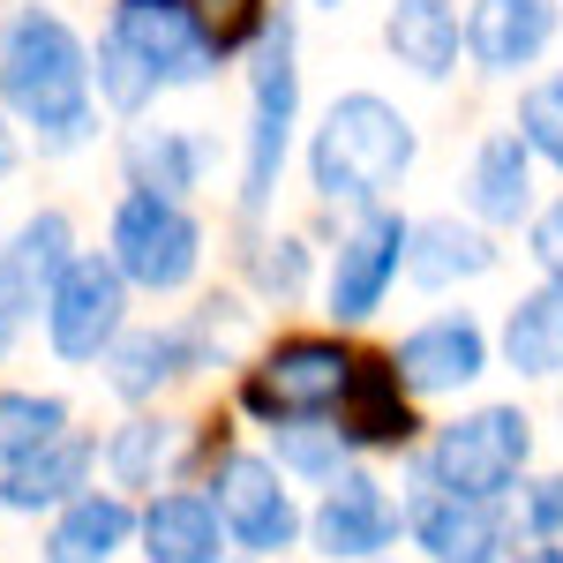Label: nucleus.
I'll return each mask as SVG.
<instances>
[{"label":"nucleus","instance_id":"obj_1","mask_svg":"<svg viewBox=\"0 0 563 563\" xmlns=\"http://www.w3.org/2000/svg\"><path fill=\"white\" fill-rule=\"evenodd\" d=\"M0 98L23 129L38 135V151H76L90 143V53L84 38L53 15V8H15L0 31Z\"/></svg>","mask_w":563,"mask_h":563},{"label":"nucleus","instance_id":"obj_2","mask_svg":"<svg viewBox=\"0 0 563 563\" xmlns=\"http://www.w3.org/2000/svg\"><path fill=\"white\" fill-rule=\"evenodd\" d=\"M421 158V129L390 106L384 90H339L308 135V188L323 203L376 211Z\"/></svg>","mask_w":563,"mask_h":563},{"label":"nucleus","instance_id":"obj_3","mask_svg":"<svg viewBox=\"0 0 563 563\" xmlns=\"http://www.w3.org/2000/svg\"><path fill=\"white\" fill-rule=\"evenodd\" d=\"M526 474H533V413L519 398H488L429 429L413 451V488L459 496V504H511Z\"/></svg>","mask_w":563,"mask_h":563},{"label":"nucleus","instance_id":"obj_4","mask_svg":"<svg viewBox=\"0 0 563 563\" xmlns=\"http://www.w3.org/2000/svg\"><path fill=\"white\" fill-rule=\"evenodd\" d=\"M294 121H301V23H294L286 0H271V23L256 38V68H249V151H241V211L249 218L271 211V196H278Z\"/></svg>","mask_w":563,"mask_h":563},{"label":"nucleus","instance_id":"obj_5","mask_svg":"<svg viewBox=\"0 0 563 563\" xmlns=\"http://www.w3.org/2000/svg\"><path fill=\"white\" fill-rule=\"evenodd\" d=\"M353 346L339 331H286L278 346L256 353V368H241V413L256 421H331L339 390H346Z\"/></svg>","mask_w":563,"mask_h":563},{"label":"nucleus","instance_id":"obj_6","mask_svg":"<svg viewBox=\"0 0 563 563\" xmlns=\"http://www.w3.org/2000/svg\"><path fill=\"white\" fill-rule=\"evenodd\" d=\"M406 241H413V218L398 211V203H376V211H361L339 233L331 271H323V316H331L339 339L361 331L390 301V286L406 278Z\"/></svg>","mask_w":563,"mask_h":563},{"label":"nucleus","instance_id":"obj_7","mask_svg":"<svg viewBox=\"0 0 563 563\" xmlns=\"http://www.w3.org/2000/svg\"><path fill=\"white\" fill-rule=\"evenodd\" d=\"M106 263L121 271V286H143V294H180L203 263V225L188 203H166V196H143L129 188L113 203V249Z\"/></svg>","mask_w":563,"mask_h":563},{"label":"nucleus","instance_id":"obj_8","mask_svg":"<svg viewBox=\"0 0 563 563\" xmlns=\"http://www.w3.org/2000/svg\"><path fill=\"white\" fill-rule=\"evenodd\" d=\"M211 511L225 526V541L241 549V556H263L278 563L294 541H301V496H294V481L278 474L263 451H225L211 466Z\"/></svg>","mask_w":563,"mask_h":563},{"label":"nucleus","instance_id":"obj_9","mask_svg":"<svg viewBox=\"0 0 563 563\" xmlns=\"http://www.w3.org/2000/svg\"><path fill=\"white\" fill-rule=\"evenodd\" d=\"M331 429H339V443H346L353 459H413L429 421H421V398L398 384L384 346H353L346 390L331 406Z\"/></svg>","mask_w":563,"mask_h":563},{"label":"nucleus","instance_id":"obj_10","mask_svg":"<svg viewBox=\"0 0 563 563\" xmlns=\"http://www.w3.org/2000/svg\"><path fill=\"white\" fill-rule=\"evenodd\" d=\"M384 353L413 398H459V390H474L496 368V339H488V323L474 308H435L413 331H398V346H384Z\"/></svg>","mask_w":563,"mask_h":563},{"label":"nucleus","instance_id":"obj_11","mask_svg":"<svg viewBox=\"0 0 563 563\" xmlns=\"http://www.w3.org/2000/svg\"><path fill=\"white\" fill-rule=\"evenodd\" d=\"M301 533H308V549L316 556H331V563H376L398 549V504H390V488L368 466H346L339 481H323L316 488V504L301 511Z\"/></svg>","mask_w":563,"mask_h":563},{"label":"nucleus","instance_id":"obj_12","mask_svg":"<svg viewBox=\"0 0 563 563\" xmlns=\"http://www.w3.org/2000/svg\"><path fill=\"white\" fill-rule=\"evenodd\" d=\"M121 331H129V286H121V271L106 256L76 249V263L60 271V286L45 301V346L84 368V361H106Z\"/></svg>","mask_w":563,"mask_h":563},{"label":"nucleus","instance_id":"obj_13","mask_svg":"<svg viewBox=\"0 0 563 563\" xmlns=\"http://www.w3.org/2000/svg\"><path fill=\"white\" fill-rule=\"evenodd\" d=\"M398 526L429 563H519V526L504 504H459V496L413 488L398 504Z\"/></svg>","mask_w":563,"mask_h":563},{"label":"nucleus","instance_id":"obj_14","mask_svg":"<svg viewBox=\"0 0 563 563\" xmlns=\"http://www.w3.org/2000/svg\"><path fill=\"white\" fill-rule=\"evenodd\" d=\"M68 263H76L68 211H38L15 241H0V353L45 316V301H53V286H60Z\"/></svg>","mask_w":563,"mask_h":563},{"label":"nucleus","instance_id":"obj_15","mask_svg":"<svg viewBox=\"0 0 563 563\" xmlns=\"http://www.w3.org/2000/svg\"><path fill=\"white\" fill-rule=\"evenodd\" d=\"M113 38L158 76V90L166 84H211L218 76V53L203 45L188 0H113Z\"/></svg>","mask_w":563,"mask_h":563},{"label":"nucleus","instance_id":"obj_16","mask_svg":"<svg viewBox=\"0 0 563 563\" xmlns=\"http://www.w3.org/2000/svg\"><path fill=\"white\" fill-rule=\"evenodd\" d=\"M556 31H563L556 0H474L459 15L466 60H474L481 76H526V68H541Z\"/></svg>","mask_w":563,"mask_h":563},{"label":"nucleus","instance_id":"obj_17","mask_svg":"<svg viewBox=\"0 0 563 563\" xmlns=\"http://www.w3.org/2000/svg\"><path fill=\"white\" fill-rule=\"evenodd\" d=\"M459 211L474 218L481 233H511L541 211V166L526 158V143L511 129H488L466 158V180H459Z\"/></svg>","mask_w":563,"mask_h":563},{"label":"nucleus","instance_id":"obj_18","mask_svg":"<svg viewBox=\"0 0 563 563\" xmlns=\"http://www.w3.org/2000/svg\"><path fill=\"white\" fill-rule=\"evenodd\" d=\"M504 263L496 233H481L474 218L459 211H435V218H413V241H406V278L429 286V294H451V286H474Z\"/></svg>","mask_w":563,"mask_h":563},{"label":"nucleus","instance_id":"obj_19","mask_svg":"<svg viewBox=\"0 0 563 563\" xmlns=\"http://www.w3.org/2000/svg\"><path fill=\"white\" fill-rule=\"evenodd\" d=\"M196 368H211V346L188 323H174V331H121L113 353H106V384H113V398H129V406H151L166 384L196 376Z\"/></svg>","mask_w":563,"mask_h":563},{"label":"nucleus","instance_id":"obj_20","mask_svg":"<svg viewBox=\"0 0 563 563\" xmlns=\"http://www.w3.org/2000/svg\"><path fill=\"white\" fill-rule=\"evenodd\" d=\"M135 541H143V563H225L233 556V541H225V526H218L203 488L151 496V511H135Z\"/></svg>","mask_w":563,"mask_h":563},{"label":"nucleus","instance_id":"obj_21","mask_svg":"<svg viewBox=\"0 0 563 563\" xmlns=\"http://www.w3.org/2000/svg\"><path fill=\"white\" fill-rule=\"evenodd\" d=\"M384 45H390V60H398L406 76L451 84V76H459V53H466V38H459V8H451V0H390Z\"/></svg>","mask_w":563,"mask_h":563},{"label":"nucleus","instance_id":"obj_22","mask_svg":"<svg viewBox=\"0 0 563 563\" xmlns=\"http://www.w3.org/2000/svg\"><path fill=\"white\" fill-rule=\"evenodd\" d=\"M135 541V504L113 488H84L45 526V563H113Z\"/></svg>","mask_w":563,"mask_h":563},{"label":"nucleus","instance_id":"obj_23","mask_svg":"<svg viewBox=\"0 0 563 563\" xmlns=\"http://www.w3.org/2000/svg\"><path fill=\"white\" fill-rule=\"evenodd\" d=\"M90 459H98V443L90 435H53L45 451H31V459H15L8 474H0V504L8 511H60V504H76L90 481Z\"/></svg>","mask_w":563,"mask_h":563},{"label":"nucleus","instance_id":"obj_24","mask_svg":"<svg viewBox=\"0 0 563 563\" xmlns=\"http://www.w3.org/2000/svg\"><path fill=\"white\" fill-rule=\"evenodd\" d=\"M496 353H504V368H519L533 384H556L563 376V278H541V286L504 316Z\"/></svg>","mask_w":563,"mask_h":563},{"label":"nucleus","instance_id":"obj_25","mask_svg":"<svg viewBox=\"0 0 563 563\" xmlns=\"http://www.w3.org/2000/svg\"><path fill=\"white\" fill-rule=\"evenodd\" d=\"M129 188L143 196H166V203H188L203 188V166H211V143L196 129H135L129 135Z\"/></svg>","mask_w":563,"mask_h":563},{"label":"nucleus","instance_id":"obj_26","mask_svg":"<svg viewBox=\"0 0 563 563\" xmlns=\"http://www.w3.org/2000/svg\"><path fill=\"white\" fill-rule=\"evenodd\" d=\"M188 459H196V429H180L166 413H135V421H121L113 443H106V474L121 481V488H158V481H174Z\"/></svg>","mask_w":563,"mask_h":563},{"label":"nucleus","instance_id":"obj_27","mask_svg":"<svg viewBox=\"0 0 563 563\" xmlns=\"http://www.w3.org/2000/svg\"><path fill=\"white\" fill-rule=\"evenodd\" d=\"M346 443H339V429L331 421H278L271 429V466L286 481H308V488H323V481L346 474Z\"/></svg>","mask_w":563,"mask_h":563},{"label":"nucleus","instance_id":"obj_28","mask_svg":"<svg viewBox=\"0 0 563 563\" xmlns=\"http://www.w3.org/2000/svg\"><path fill=\"white\" fill-rule=\"evenodd\" d=\"M53 435H68V406L45 390H0V466L45 451Z\"/></svg>","mask_w":563,"mask_h":563},{"label":"nucleus","instance_id":"obj_29","mask_svg":"<svg viewBox=\"0 0 563 563\" xmlns=\"http://www.w3.org/2000/svg\"><path fill=\"white\" fill-rule=\"evenodd\" d=\"M511 135L526 143V158H533V166L563 174V68H556V76H533V84L519 90Z\"/></svg>","mask_w":563,"mask_h":563},{"label":"nucleus","instance_id":"obj_30","mask_svg":"<svg viewBox=\"0 0 563 563\" xmlns=\"http://www.w3.org/2000/svg\"><path fill=\"white\" fill-rule=\"evenodd\" d=\"M308 271H316V249H308L301 233H263V241H249V278H256L263 301L308 294Z\"/></svg>","mask_w":563,"mask_h":563},{"label":"nucleus","instance_id":"obj_31","mask_svg":"<svg viewBox=\"0 0 563 563\" xmlns=\"http://www.w3.org/2000/svg\"><path fill=\"white\" fill-rule=\"evenodd\" d=\"M188 8H196V31H203V45L218 60L249 53L263 38V23H271V0H188Z\"/></svg>","mask_w":563,"mask_h":563},{"label":"nucleus","instance_id":"obj_32","mask_svg":"<svg viewBox=\"0 0 563 563\" xmlns=\"http://www.w3.org/2000/svg\"><path fill=\"white\" fill-rule=\"evenodd\" d=\"M90 76H98V98H106L113 113H143V106L158 98V76H151V68L135 60L129 45L113 38V31L98 38V68H90Z\"/></svg>","mask_w":563,"mask_h":563},{"label":"nucleus","instance_id":"obj_33","mask_svg":"<svg viewBox=\"0 0 563 563\" xmlns=\"http://www.w3.org/2000/svg\"><path fill=\"white\" fill-rule=\"evenodd\" d=\"M511 526L526 549H563V474H526Z\"/></svg>","mask_w":563,"mask_h":563},{"label":"nucleus","instance_id":"obj_34","mask_svg":"<svg viewBox=\"0 0 563 563\" xmlns=\"http://www.w3.org/2000/svg\"><path fill=\"white\" fill-rule=\"evenodd\" d=\"M526 256H533V271H541V278H563V188L533 218H526Z\"/></svg>","mask_w":563,"mask_h":563},{"label":"nucleus","instance_id":"obj_35","mask_svg":"<svg viewBox=\"0 0 563 563\" xmlns=\"http://www.w3.org/2000/svg\"><path fill=\"white\" fill-rule=\"evenodd\" d=\"M15 174V129H8V121H0V180Z\"/></svg>","mask_w":563,"mask_h":563},{"label":"nucleus","instance_id":"obj_36","mask_svg":"<svg viewBox=\"0 0 563 563\" xmlns=\"http://www.w3.org/2000/svg\"><path fill=\"white\" fill-rule=\"evenodd\" d=\"M519 563H563V549H526Z\"/></svg>","mask_w":563,"mask_h":563},{"label":"nucleus","instance_id":"obj_37","mask_svg":"<svg viewBox=\"0 0 563 563\" xmlns=\"http://www.w3.org/2000/svg\"><path fill=\"white\" fill-rule=\"evenodd\" d=\"M316 8H339V0H316Z\"/></svg>","mask_w":563,"mask_h":563},{"label":"nucleus","instance_id":"obj_38","mask_svg":"<svg viewBox=\"0 0 563 563\" xmlns=\"http://www.w3.org/2000/svg\"><path fill=\"white\" fill-rule=\"evenodd\" d=\"M376 563H398V556H376Z\"/></svg>","mask_w":563,"mask_h":563},{"label":"nucleus","instance_id":"obj_39","mask_svg":"<svg viewBox=\"0 0 563 563\" xmlns=\"http://www.w3.org/2000/svg\"><path fill=\"white\" fill-rule=\"evenodd\" d=\"M556 8H563V0H556Z\"/></svg>","mask_w":563,"mask_h":563}]
</instances>
